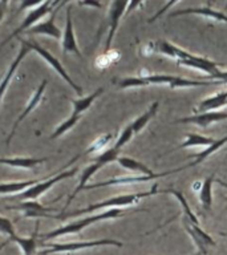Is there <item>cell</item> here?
Segmentation results:
<instances>
[{"mask_svg":"<svg viewBox=\"0 0 227 255\" xmlns=\"http://www.w3.org/2000/svg\"><path fill=\"white\" fill-rule=\"evenodd\" d=\"M134 135H135L134 131H133V129H131L130 124H129V125H127L122 131H121V134L118 135V138H117V141H115L114 143V147H117V149L121 150V149H122V147L125 146V145H126V143L129 142L133 137H134Z\"/></svg>","mask_w":227,"mask_h":255,"instance_id":"31","label":"cell"},{"mask_svg":"<svg viewBox=\"0 0 227 255\" xmlns=\"http://www.w3.org/2000/svg\"><path fill=\"white\" fill-rule=\"evenodd\" d=\"M113 138V134H105V135H101V137H99V138L96 139L95 142L92 143L91 146L88 147V150L84 153V154H92V153H95V151H99L101 150V149H105V147L108 146V143L111 142V139Z\"/></svg>","mask_w":227,"mask_h":255,"instance_id":"30","label":"cell"},{"mask_svg":"<svg viewBox=\"0 0 227 255\" xmlns=\"http://www.w3.org/2000/svg\"><path fill=\"white\" fill-rule=\"evenodd\" d=\"M158 193H161V191L157 190V183H155L154 186L151 187L149 191H141V193H133V194L115 195V197H112V198L101 201V202L92 203V205L84 207V209L71 211V213H67V214L55 215V218L67 219L71 218V217H76V215L84 214V213H95V211L103 210V209H121V207L131 206V205H137L138 202H141L143 198L158 194Z\"/></svg>","mask_w":227,"mask_h":255,"instance_id":"2","label":"cell"},{"mask_svg":"<svg viewBox=\"0 0 227 255\" xmlns=\"http://www.w3.org/2000/svg\"><path fill=\"white\" fill-rule=\"evenodd\" d=\"M117 163L119 166L130 170L133 173H137V175H153L155 174L154 171L150 170L146 165H143L142 162H139L137 159L131 158V157H125V155H119L117 158Z\"/></svg>","mask_w":227,"mask_h":255,"instance_id":"24","label":"cell"},{"mask_svg":"<svg viewBox=\"0 0 227 255\" xmlns=\"http://www.w3.org/2000/svg\"><path fill=\"white\" fill-rule=\"evenodd\" d=\"M129 1H112L109 5V12H108V19H109V29H108V37L105 41V49L104 53H108L111 49V45L114 39L115 32L118 29L119 21L125 13H126Z\"/></svg>","mask_w":227,"mask_h":255,"instance_id":"10","label":"cell"},{"mask_svg":"<svg viewBox=\"0 0 227 255\" xmlns=\"http://www.w3.org/2000/svg\"><path fill=\"white\" fill-rule=\"evenodd\" d=\"M226 143H227V135H225V137H222V138H217V141H215L211 146L206 147V149L201 151V153H197V154L194 155H189L187 159H193V161H190V162L187 163L186 167L197 166V165H199V163H202L205 159L209 158L211 154H214L215 151H218L219 149H221L222 146H225Z\"/></svg>","mask_w":227,"mask_h":255,"instance_id":"23","label":"cell"},{"mask_svg":"<svg viewBox=\"0 0 227 255\" xmlns=\"http://www.w3.org/2000/svg\"><path fill=\"white\" fill-rule=\"evenodd\" d=\"M177 3H178V1H170V3H167V4H166V5H165V7H163V8H161V9H159V11H158V12H157V13H155V15H154V16H153V17H150V19H149V23H154L155 20L158 19L159 16L162 15L163 12L166 11L167 8H170V7H171V5H174V4H177Z\"/></svg>","mask_w":227,"mask_h":255,"instance_id":"33","label":"cell"},{"mask_svg":"<svg viewBox=\"0 0 227 255\" xmlns=\"http://www.w3.org/2000/svg\"><path fill=\"white\" fill-rule=\"evenodd\" d=\"M48 157L45 158H32V157H12V158H0V163L8 165L12 167H19V169H33L37 165L47 162Z\"/></svg>","mask_w":227,"mask_h":255,"instance_id":"22","label":"cell"},{"mask_svg":"<svg viewBox=\"0 0 227 255\" xmlns=\"http://www.w3.org/2000/svg\"><path fill=\"white\" fill-rule=\"evenodd\" d=\"M187 169L186 165L185 166L177 167V169H171V170L162 171V173H155L153 175H125V177H115V178H109L105 179V181H101V182L96 183H88L84 190H92V189H99V187H105V186H129V185H135V183H142V182H149V181H153V179L162 178V177H166V175L174 174V173H178L181 170H185Z\"/></svg>","mask_w":227,"mask_h":255,"instance_id":"6","label":"cell"},{"mask_svg":"<svg viewBox=\"0 0 227 255\" xmlns=\"http://www.w3.org/2000/svg\"><path fill=\"white\" fill-rule=\"evenodd\" d=\"M5 5H7V3H4V1H0V21H1V19H3L4 12H5Z\"/></svg>","mask_w":227,"mask_h":255,"instance_id":"35","label":"cell"},{"mask_svg":"<svg viewBox=\"0 0 227 255\" xmlns=\"http://www.w3.org/2000/svg\"><path fill=\"white\" fill-rule=\"evenodd\" d=\"M9 242H11V239H9V238H7V239H5V241H4V242L1 243V245H0V251L3 250L4 247L7 246V245H8V243H9Z\"/></svg>","mask_w":227,"mask_h":255,"instance_id":"36","label":"cell"},{"mask_svg":"<svg viewBox=\"0 0 227 255\" xmlns=\"http://www.w3.org/2000/svg\"><path fill=\"white\" fill-rule=\"evenodd\" d=\"M61 1H51V0H47V1H40L39 5H36L35 8H32L31 11L28 12V15L24 17V20L21 21L19 27L16 28L15 31L12 32L11 35L8 36L7 39L4 40L3 43L0 44V49L5 45V44L9 43V40L15 39L20 33H23L24 31H28L31 29L33 25H36V21H39L40 19H43L44 16L48 15V13H52V11L55 9V7H57Z\"/></svg>","mask_w":227,"mask_h":255,"instance_id":"7","label":"cell"},{"mask_svg":"<svg viewBox=\"0 0 227 255\" xmlns=\"http://www.w3.org/2000/svg\"><path fill=\"white\" fill-rule=\"evenodd\" d=\"M227 120V112H206V113H198V115L189 116L183 119L175 120V124H194L201 128H209L211 124L219 123Z\"/></svg>","mask_w":227,"mask_h":255,"instance_id":"14","label":"cell"},{"mask_svg":"<svg viewBox=\"0 0 227 255\" xmlns=\"http://www.w3.org/2000/svg\"><path fill=\"white\" fill-rule=\"evenodd\" d=\"M7 209H9V210H21L24 211V217H31V218H33V217H37V218H41V217L55 218V215L48 214V213L56 211V209H53V207H45L41 203L36 202V201H29V202L17 205V206H7Z\"/></svg>","mask_w":227,"mask_h":255,"instance_id":"18","label":"cell"},{"mask_svg":"<svg viewBox=\"0 0 227 255\" xmlns=\"http://www.w3.org/2000/svg\"><path fill=\"white\" fill-rule=\"evenodd\" d=\"M104 165L101 162H99V161H93V162L91 163V165H88L85 169L83 170V173H81V177H80V181H79V185L76 186V189L73 190V193H72L71 195H69V198H68L67 203H65V206H64V209L61 210V214H64L65 213V210H67L68 207H69V205L72 203V201L76 198V195L79 194L80 191H83L84 189H85V186L88 185V182H89V179L93 177V175L97 173V171L103 167Z\"/></svg>","mask_w":227,"mask_h":255,"instance_id":"17","label":"cell"},{"mask_svg":"<svg viewBox=\"0 0 227 255\" xmlns=\"http://www.w3.org/2000/svg\"><path fill=\"white\" fill-rule=\"evenodd\" d=\"M158 107H159L158 101L153 103L150 107L147 108V111L145 112V113H142L141 116H138V117H137V119H135L134 121L130 124V127H131V129H133V131H134V134H138L139 131H142L143 129L146 128V125L149 124V121H150V120L154 117L155 113H157V111H158Z\"/></svg>","mask_w":227,"mask_h":255,"instance_id":"27","label":"cell"},{"mask_svg":"<svg viewBox=\"0 0 227 255\" xmlns=\"http://www.w3.org/2000/svg\"><path fill=\"white\" fill-rule=\"evenodd\" d=\"M104 92V88H99L96 89L93 93H91L89 96H85V97H80L77 100L71 99V104L73 105V112H72L71 116H75V117H81L84 112H87L89 108L92 107V104L95 103V100L99 97L101 93Z\"/></svg>","mask_w":227,"mask_h":255,"instance_id":"21","label":"cell"},{"mask_svg":"<svg viewBox=\"0 0 227 255\" xmlns=\"http://www.w3.org/2000/svg\"><path fill=\"white\" fill-rule=\"evenodd\" d=\"M217 182H218V183H219V185H222V186L227 187V183H226V182H223L222 179H217Z\"/></svg>","mask_w":227,"mask_h":255,"instance_id":"37","label":"cell"},{"mask_svg":"<svg viewBox=\"0 0 227 255\" xmlns=\"http://www.w3.org/2000/svg\"><path fill=\"white\" fill-rule=\"evenodd\" d=\"M80 155H76L73 158L69 161L68 163H65L63 166V169H60L55 175H47V177H44L41 181H40L37 185L35 186L29 187L28 190H25L24 193L19 195L20 199H28V201H35L40 197V195H43L44 193H47L51 187H53L56 183H59L60 181H64V179L69 178V177H73V175L77 174V171L79 169L77 167H73V169H69V170H65L69 165H72L73 162H76L77 159H79Z\"/></svg>","mask_w":227,"mask_h":255,"instance_id":"4","label":"cell"},{"mask_svg":"<svg viewBox=\"0 0 227 255\" xmlns=\"http://www.w3.org/2000/svg\"><path fill=\"white\" fill-rule=\"evenodd\" d=\"M64 4H68V1H61V3L52 11V13L45 21H43V23H37L36 25H33L31 29H28V33H29V35H45L49 36V37H53V39L56 40L61 39V31H60V28L56 25L55 19L56 15H57V12H59V9L63 7Z\"/></svg>","mask_w":227,"mask_h":255,"instance_id":"12","label":"cell"},{"mask_svg":"<svg viewBox=\"0 0 227 255\" xmlns=\"http://www.w3.org/2000/svg\"><path fill=\"white\" fill-rule=\"evenodd\" d=\"M223 198H225V199H226V201H227V197H223Z\"/></svg>","mask_w":227,"mask_h":255,"instance_id":"38","label":"cell"},{"mask_svg":"<svg viewBox=\"0 0 227 255\" xmlns=\"http://www.w3.org/2000/svg\"><path fill=\"white\" fill-rule=\"evenodd\" d=\"M79 120H80V117H75V116H71V117H68V119L65 120L63 124H60L59 127L56 128V130L51 134V138L55 139V138H57V137H60V135L65 134L67 131L71 130L72 128L75 127L76 124L79 123Z\"/></svg>","mask_w":227,"mask_h":255,"instance_id":"29","label":"cell"},{"mask_svg":"<svg viewBox=\"0 0 227 255\" xmlns=\"http://www.w3.org/2000/svg\"><path fill=\"white\" fill-rule=\"evenodd\" d=\"M227 105V91H221L215 95L202 100L198 104V108L194 109L195 115L198 113H206V112H215L219 108H223Z\"/></svg>","mask_w":227,"mask_h":255,"instance_id":"19","label":"cell"},{"mask_svg":"<svg viewBox=\"0 0 227 255\" xmlns=\"http://www.w3.org/2000/svg\"><path fill=\"white\" fill-rule=\"evenodd\" d=\"M37 237H39V223H36L35 231L31 237L28 238H20L17 235H15L11 239V242L17 243L21 250H23V255H36V247H37Z\"/></svg>","mask_w":227,"mask_h":255,"instance_id":"26","label":"cell"},{"mask_svg":"<svg viewBox=\"0 0 227 255\" xmlns=\"http://www.w3.org/2000/svg\"><path fill=\"white\" fill-rule=\"evenodd\" d=\"M215 141H217V138H213V137H206V135L197 134V133H189V134H186V137H185V141L178 146V149L193 146L209 147L211 146Z\"/></svg>","mask_w":227,"mask_h":255,"instance_id":"28","label":"cell"},{"mask_svg":"<svg viewBox=\"0 0 227 255\" xmlns=\"http://www.w3.org/2000/svg\"><path fill=\"white\" fill-rule=\"evenodd\" d=\"M41 179H25V181L1 182L0 183V194L12 195V194H17V193H24V191L28 190L29 187L37 185Z\"/></svg>","mask_w":227,"mask_h":255,"instance_id":"20","label":"cell"},{"mask_svg":"<svg viewBox=\"0 0 227 255\" xmlns=\"http://www.w3.org/2000/svg\"><path fill=\"white\" fill-rule=\"evenodd\" d=\"M0 233L8 235V238L9 239H12L16 235L13 225H12V222L8 218L0 217Z\"/></svg>","mask_w":227,"mask_h":255,"instance_id":"32","label":"cell"},{"mask_svg":"<svg viewBox=\"0 0 227 255\" xmlns=\"http://www.w3.org/2000/svg\"><path fill=\"white\" fill-rule=\"evenodd\" d=\"M183 15H199L203 17H209V19L219 21V23H227V15L225 12L214 9V8L205 5V7H191V8H183L179 11H174L170 13V17H177V16Z\"/></svg>","mask_w":227,"mask_h":255,"instance_id":"16","label":"cell"},{"mask_svg":"<svg viewBox=\"0 0 227 255\" xmlns=\"http://www.w3.org/2000/svg\"><path fill=\"white\" fill-rule=\"evenodd\" d=\"M36 255H37V254H36Z\"/></svg>","mask_w":227,"mask_h":255,"instance_id":"40","label":"cell"},{"mask_svg":"<svg viewBox=\"0 0 227 255\" xmlns=\"http://www.w3.org/2000/svg\"><path fill=\"white\" fill-rule=\"evenodd\" d=\"M214 174H211L210 177H207L206 179H203L201 182L198 197L199 202H201L205 210H210L211 205H213V183H214Z\"/></svg>","mask_w":227,"mask_h":255,"instance_id":"25","label":"cell"},{"mask_svg":"<svg viewBox=\"0 0 227 255\" xmlns=\"http://www.w3.org/2000/svg\"><path fill=\"white\" fill-rule=\"evenodd\" d=\"M61 49H63L64 55H67V53H75L76 56H79L80 59H83V55H81V52H80L79 45H77V40H76L75 36L71 7L67 8V23H65V29H64Z\"/></svg>","mask_w":227,"mask_h":255,"instance_id":"15","label":"cell"},{"mask_svg":"<svg viewBox=\"0 0 227 255\" xmlns=\"http://www.w3.org/2000/svg\"><path fill=\"white\" fill-rule=\"evenodd\" d=\"M182 225L183 229L186 230L191 241L194 242V245L198 249V253L201 255H207L209 253V247H214L217 243L210 235L207 234L206 231L202 230L199 226V222H193L190 219L183 218L182 217Z\"/></svg>","mask_w":227,"mask_h":255,"instance_id":"9","label":"cell"},{"mask_svg":"<svg viewBox=\"0 0 227 255\" xmlns=\"http://www.w3.org/2000/svg\"><path fill=\"white\" fill-rule=\"evenodd\" d=\"M19 41L21 43V44H20L19 53L16 55L15 60H13V61L9 64V67H8V71L5 72V75L3 76V79L0 80V104H1L3 96L5 95L8 85H9V83H11V80H12V77H13V75H15V72L17 71V68H19L20 63H21V61L25 59V56H27L29 52H31L29 47H28L27 44L24 43L23 39H19Z\"/></svg>","mask_w":227,"mask_h":255,"instance_id":"13","label":"cell"},{"mask_svg":"<svg viewBox=\"0 0 227 255\" xmlns=\"http://www.w3.org/2000/svg\"><path fill=\"white\" fill-rule=\"evenodd\" d=\"M47 84H48L47 80H44L43 83L40 84L39 87H37V89L35 91V93L31 96V99H29L28 104L25 105V108H24V111L21 112L19 117L16 119L15 124H13V127H12L11 133L8 134L7 141H5V143H7V145H9V143H11V139L13 138V135H15L16 130H17V128H19L20 124L23 123L24 120L27 119L28 116L31 115V112L35 111L36 107H37V105L41 103V100H43V96H44V92H45V88H47Z\"/></svg>","mask_w":227,"mask_h":255,"instance_id":"11","label":"cell"},{"mask_svg":"<svg viewBox=\"0 0 227 255\" xmlns=\"http://www.w3.org/2000/svg\"><path fill=\"white\" fill-rule=\"evenodd\" d=\"M80 5H91V7H101L100 3H93V1H80Z\"/></svg>","mask_w":227,"mask_h":255,"instance_id":"34","label":"cell"},{"mask_svg":"<svg viewBox=\"0 0 227 255\" xmlns=\"http://www.w3.org/2000/svg\"><path fill=\"white\" fill-rule=\"evenodd\" d=\"M114 83L121 89L129 88L149 87V85H167L170 89L178 88H194V87H209V85H221L218 81H205V80H189L173 75H146L137 76V77H125L121 80H114Z\"/></svg>","mask_w":227,"mask_h":255,"instance_id":"1","label":"cell"},{"mask_svg":"<svg viewBox=\"0 0 227 255\" xmlns=\"http://www.w3.org/2000/svg\"><path fill=\"white\" fill-rule=\"evenodd\" d=\"M44 250L37 255H49L56 253H75V251L92 249L99 246H115L122 247V242L115 239H97V241H84V242H67V243H41Z\"/></svg>","mask_w":227,"mask_h":255,"instance_id":"5","label":"cell"},{"mask_svg":"<svg viewBox=\"0 0 227 255\" xmlns=\"http://www.w3.org/2000/svg\"><path fill=\"white\" fill-rule=\"evenodd\" d=\"M125 211L122 209H108V210L103 211V213H97V214L89 215L83 219H77L73 222H69L67 225H64L61 227H57L55 230L45 233V234L40 235L41 241H49V239L59 238L63 235L69 234H79L80 231H83L84 229H87L88 226H91L93 223H97L100 221H107V219H114L122 217Z\"/></svg>","mask_w":227,"mask_h":255,"instance_id":"3","label":"cell"},{"mask_svg":"<svg viewBox=\"0 0 227 255\" xmlns=\"http://www.w3.org/2000/svg\"><path fill=\"white\" fill-rule=\"evenodd\" d=\"M23 40H24V43L27 44L28 47H29V49H31V51H33L35 53H37L40 57H43V59L45 60V61H47V63L49 64V65H51V67L53 68V69H55V71L57 72V73H59V75L61 76V77H63V79L65 80V81H67V83L69 84L72 88H73V89H75V92L77 93V95L79 96L83 95V88L79 87V85H77V84H76L75 81L71 79V76L68 75V72L65 71V68L63 67V64L60 63L59 60L56 59L55 56L52 55L51 52H48L45 48H43L41 45H39V44H37V41H35V40H25V39H23Z\"/></svg>","mask_w":227,"mask_h":255,"instance_id":"8","label":"cell"},{"mask_svg":"<svg viewBox=\"0 0 227 255\" xmlns=\"http://www.w3.org/2000/svg\"><path fill=\"white\" fill-rule=\"evenodd\" d=\"M195 255H201V254H199V253H197V254H195Z\"/></svg>","mask_w":227,"mask_h":255,"instance_id":"39","label":"cell"}]
</instances>
